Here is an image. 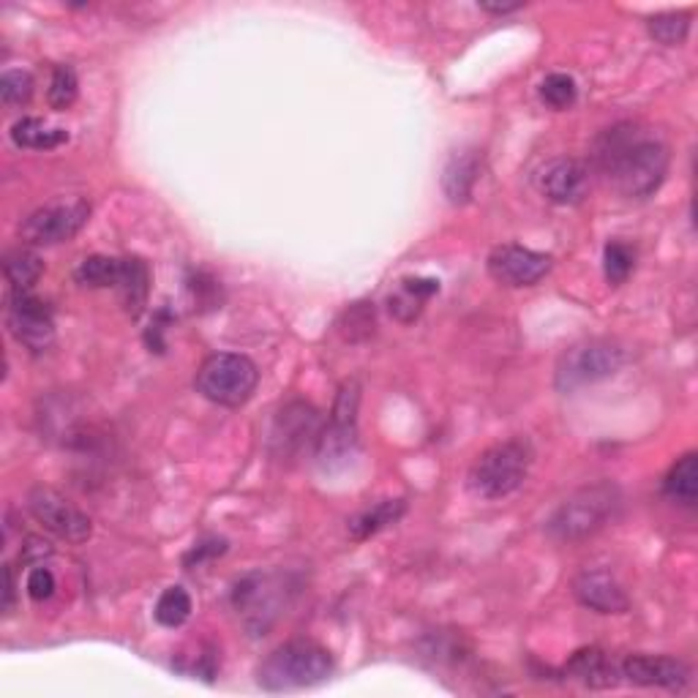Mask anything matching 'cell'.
Segmentation results:
<instances>
[{
    "label": "cell",
    "mask_w": 698,
    "mask_h": 698,
    "mask_svg": "<svg viewBox=\"0 0 698 698\" xmlns=\"http://www.w3.org/2000/svg\"><path fill=\"white\" fill-rule=\"evenodd\" d=\"M595 162L622 197L647 199L666 180L668 148L660 139L644 137L633 123H619L597 139Z\"/></svg>",
    "instance_id": "obj_1"
},
{
    "label": "cell",
    "mask_w": 698,
    "mask_h": 698,
    "mask_svg": "<svg viewBox=\"0 0 698 698\" xmlns=\"http://www.w3.org/2000/svg\"><path fill=\"white\" fill-rule=\"evenodd\" d=\"M333 674V655L322 644L309 638H295L275 647L257 668L260 688L284 694V690H303L322 685Z\"/></svg>",
    "instance_id": "obj_2"
},
{
    "label": "cell",
    "mask_w": 698,
    "mask_h": 698,
    "mask_svg": "<svg viewBox=\"0 0 698 698\" xmlns=\"http://www.w3.org/2000/svg\"><path fill=\"white\" fill-rule=\"evenodd\" d=\"M535 450L527 439H504L491 445L469 467L467 486L478 500H504L513 494L530 475Z\"/></svg>",
    "instance_id": "obj_3"
},
{
    "label": "cell",
    "mask_w": 698,
    "mask_h": 698,
    "mask_svg": "<svg viewBox=\"0 0 698 698\" xmlns=\"http://www.w3.org/2000/svg\"><path fill=\"white\" fill-rule=\"evenodd\" d=\"M622 504V494L617 486L612 483H595L584 486L576 494L567 497L560 508L551 513L549 535L560 543H579L584 538L595 535L597 530L608 524L617 515Z\"/></svg>",
    "instance_id": "obj_4"
},
{
    "label": "cell",
    "mask_w": 698,
    "mask_h": 698,
    "mask_svg": "<svg viewBox=\"0 0 698 698\" xmlns=\"http://www.w3.org/2000/svg\"><path fill=\"white\" fill-rule=\"evenodd\" d=\"M625 366V350L608 338H590L567 347L556 361V390L576 393L601 379L614 377Z\"/></svg>",
    "instance_id": "obj_5"
},
{
    "label": "cell",
    "mask_w": 698,
    "mask_h": 698,
    "mask_svg": "<svg viewBox=\"0 0 698 698\" xmlns=\"http://www.w3.org/2000/svg\"><path fill=\"white\" fill-rule=\"evenodd\" d=\"M257 385H260V372L254 361L235 352H216L205 357L197 372V390L221 407H243L254 396Z\"/></svg>",
    "instance_id": "obj_6"
},
{
    "label": "cell",
    "mask_w": 698,
    "mask_h": 698,
    "mask_svg": "<svg viewBox=\"0 0 698 698\" xmlns=\"http://www.w3.org/2000/svg\"><path fill=\"white\" fill-rule=\"evenodd\" d=\"M290 586L279 573H249L232 590V608L251 636H265L284 614Z\"/></svg>",
    "instance_id": "obj_7"
},
{
    "label": "cell",
    "mask_w": 698,
    "mask_h": 698,
    "mask_svg": "<svg viewBox=\"0 0 698 698\" xmlns=\"http://www.w3.org/2000/svg\"><path fill=\"white\" fill-rule=\"evenodd\" d=\"M357 404H361V388L355 379H350L338 388L331 420L316 439V465L322 469L344 467L357 454Z\"/></svg>",
    "instance_id": "obj_8"
},
{
    "label": "cell",
    "mask_w": 698,
    "mask_h": 698,
    "mask_svg": "<svg viewBox=\"0 0 698 698\" xmlns=\"http://www.w3.org/2000/svg\"><path fill=\"white\" fill-rule=\"evenodd\" d=\"M87 216L91 205L85 199H58L22 219L20 238L31 246L66 243L87 225Z\"/></svg>",
    "instance_id": "obj_9"
},
{
    "label": "cell",
    "mask_w": 698,
    "mask_h": 698,
    "mask_svg": "<svg viewBox=\"0 0 698 698\" xmlns=\"http://www.w3.org/2000/svg\"><path fill=\"white\" fill-rule=\"evenodd\" d=\"M28 510L46 532L66 543H85L93 535L91 519L82 513L77 504L66 500L61 491L50 489V486H37L28 494Z\"/></svg>",
    "instance_id": "obj_10"
},
{
    "label": "cell",
    "mask_w": 698,
    "mask_h": 698,
    "mask_svg": "<svg viewBox=\"0 0 698 698\" xmlns=\"http://www.w3.org/2000/svg\"><path fill=\"white\" fill-rule=\"evenodd\" d=\"M9 333L31 352H46L55 342V320L52 309L31 292H11L6 306Z\"/></svg>",
    "instance_id": "obj_11"
},
{
    "label": "cell",
    "mask_w": 698,
    "mask_h": 698,
    "mask_svg": "<svg viewBox=\"0 0 698 698\" xmlns=\"http://www.w3.org/2000/svg\"><path fill=\"white\" fill-rule=\"evenodd\" d=\"M320 413L306 402H290L275 415L271 428V454L275 459H292L320 439Z\"/></svg>",
    "instance_id": "obj_12"
},
{
    "label": "cell",
    "mask_w": 698,
    "mask_h": 698,
    "mask_svg": "<svg viewBox=\"0 0 698 698\" xmlns=\"http://www.w3.org/2000/svg\"><path fill=\"white\" fill-rule=\"evenodd\" d=\"M551 265H554L551 254L524 249V246H497L486 262L491 279L504 287H535L549 275Z\"/></svg>",
    "instance_id": "obj_13"
},
{
    "label": "cell",
    "mask_w": 698,
    "mask_h": 698,
    "mask_svg": "<svg viewBox=\"0 0 698 698\" xmlns=\"http://www.w3.org/2000/svg\"><path fill=\"white\" fill-rule=\"evenodd\" d=\"M538 191L556 205H579L590 195V167L579 158H551L535 175Z\"/></svg>",
    "instance_id": "obj_14"
},
{
    "label": "cell",
    "mask_w": 698,
    "mask_h": 698,
    "mask_svg": "<svg viewBox=\"0 0 698 698\" xmlns=\"http://www.w3.org/2000/svg\"><path fill=\"white\" fill-rule=\"evenodd\" d=\"M617 671L625 683L642 685V688L685 690L690 683V668L668 655H627Z\"/></svg>",
    "instance_id": "obj_15"
},
{
    "label": "cell",
    "mask_w": 698,
    "mask_h": 698,
    "mask_svg": "<svg viewBox=\"0 0 698 698\" xmlns=\"http://www.w3.org/2000/svg\"><path fill=\"white\" fill-rule=\"evenodd\" d=\"M579 603L597 614H625L631 608L625 590H622L617 579L606 571H584L582 576L573 582Z\"/></svg>",
    "instance_id": "obj_16"
},
{
    "label": "cell",
    "mask_w": 698,
    "mask_h": 698,
    "mask_svg": "<svg viewBox=\"0 0 698 698\" xmlns=\"http://www.w3.org/2000/svg\"><path fill=\"white\" fill-rule=\"evenodd\" d=\"M567 674L586 688H614L619 683V671L608 655L597 647H584L567 660Z\"/></svg>",
    "instance_id": "obj_17"
},
{
    "label": "cell",
    "mask_w": 698,
    "mask_h": 698,
    "mask_svg": "<svg viewBox=\"0 0 698 698\" xmlns=\"http://www.w3.org/2000/svg\"><path fill=\"white\" fill-rule=\"evenodd\" d=\"M480 180V156L478 150H465V154H456L448 162L442 175L445 195L454 205H465L472 197L475 186Z\"/></svg>",
    "instance_id": "obj_18"
},
{
    "label": "cell",
    "mask_w": 698,
    "mask_h": 698,
    "mask_svg": "<svg viewBox=\"0 0 698 698\" xmlns=\"http://www.w3.org/2000/svg\"><path fill=\"white\" fill-rule=\"evenodd\" d=\"M117 292H121L123 309L132 316L143 314L145 303H148L150 292V271L139 257H126L121 268V279H117Z\"/></svg>",
    "instance_id": "obj_19"
},
{
    "label": "cell",
    "mask_w": 698,
    "mask_h": 698,
    "mask_svg": "<svg viewBox=\"0 0 698 698\" xmlns=\"http://www.w3.org/2000/svg\"><path fill=\"white\" fill-rule=\"evenodd\" d=\"M404 510H407V502L404 500H385V502L374 504V508L363 510V513H357L355 519L347 524L350 538L352 541H366V538L377 535V532H383L385 527L396 524V521L404 515Z\"/></svg>",
    "instance_id": "obj_20"
},
{
    "label": "cell",
    "mask_w": 698,
    "mask_h": 698,
    "mask_svg": "<svg viewBox=\"0 0 698 698\" xmlns=\"http://www.w3.org/2000/svg\"><path fill=\"white\" fill-rule=\"evenodd\" d=\"M663 494L671 502L694 508L698 500V459L696 454L683 456L671 469H668L666 480H663Z\"/></svg>",
    "instance_id": "obj_21"
},
{
    "label": "cell",
    "mask_w": 698,
    "mask_h": 698,
    "mask_svg": "<svg viewBox=\"0 0 698 698\" xmlns=\"http://www.w3.org/2000/svg\"><path fill=\"white\" fill-rule=\"evenodd\" d=\"M439 292L437 279H404L396 295L390 298V311L402 322H413L424 311V303Z\"/></svg>",
    "instance_id": "obj_22"
},
{
    "label": "cell",
    "mask_w": 698,
    "mask_h": 698,
    "mask_svg": "<svg viewBox=\"0 0 698 698\" xmlns=\"http://www.w3.org/2000/svg\"><path fill=\"white\" fill-rule=\"evenodd\" d=\"M69 139V134L63 128H46V123L41 117H20V121L11 126V143L17 148L28 150H50L58 148Z\"/></svg>",
    "instance_id": "obj_23"
},
{
    "label": "cell",
    "mask_w": 698,
    "mask_h": 698,
    "mask_svg": "<svg viewBox=\"0 0 698 698\" xmlns=\"http://www.w3.org/2000/svg\"><path fill=\"white\" fill-rule=\"evenodd\" d=\"M41 271H44V262L37 251L31 249H11L3 257V273L6 281L11 284V292H31V287L37 284Z\"/></svg>",
    "instance_id": "obj_24"
},
{
    "label": "cell",
    "mask_w": 698,
    "mask_h": 698,
    "mask_svg": "<svg viewBox=\"0 0 698 698\" xmlns=\"http://www.w3.org/2000/svg\"><path fill=\"white\" fill-rule=\"evenodd\" d=\"M647 31L663 46H679L690 33V14L688 11H663V14L649 17Z\"/></svg>",
    "instance_id": "obj_25"
},
{
    "label": "cell",
    "mask_w": 698,
    "mask_h": 698,
    "mask_svg": "<svg viewBox=\"0 0 698 698\" xmlns=\"http://www.w3.org/2000/svg\"><path fill=\"white\" fill-rule=\"evenodd\" d=\"M156 622L164 627H180L191 617V595L184 586H167L156 601Z\"/></svg>",
    "instance_id": "obj_26"
},
{
    "label": "cell",
    "mask_w": 698,
    "mask_h": 698,
    "mask_svg": "<svg viewBox=\"0 0 698 698\" xmlns=\"http://www.w3.org/2000/svg\"><path fill=\"white\" fill-rule=\"evenodd\" d=\"M121 268H123V260L93 254V257H87V260L80 262L77 281L85 287H117V279H121Z\"/></svg>",
    "instance_id": "obj_27"
},
{
    "label": "cell",
    "mask_w": 698,
    "mask_h": 698,
    "mask_svg": "<svg viewBox=\"0 0 698 698\" xmlns=\"http://www.w3.org/2000/svg\"><path fill=\"white\" fill-rule=\"evenodd\" d=\"M633 268H636V254H633L631 246L619 243V240L606 243V249H603V273H606L608 284H625L627 275L633 273Z\"/></svg>",
    "instance_id": "obj_28"
},
{
    "label": "cell",
    "mask_w": 698,
    "mask_h": 698,
    "mask_svg": "<svg viewBox=\"0 0 698 698\" xmlns=\"http://www.w3.org/2000/svg\"><path fill=\"white\" fill-rule=\"evenodd\" d=\"M541 98L545 107H551V110L573 107L579 98L576 80H573L571 74H562V72L549 74V77L541 82Z\"/></svg>",
    "instance_id": "obj_29"
},
{
    "label": "cell",
    "mask_w": 698,
    "mask_h": 698,
    "mask_svg": "<svg viewBox=\"0 0 698 698\" xmlns=\"http://www.w3.org/2000/svg\"><path fill=\"white\" fill-rule=\"evenodd\" d=\"M77 93H80V82H77V72L72 66H55L50 80V91H46V98H50V107L63 113V110L72 107L77 102Z\"/></svg>",
    "instance_id": "obj_30"
},
{
    "label": "cell",
    "mask_w": 698,
    "mask_h": 698,
    "mask_svg": "<svg viewBox=\"0 0 698 698\" xmlns=\"http://www.w3.org/2000/svg\"><path fill=\"white\" fill-rule=\"evenodd\" d=\"M33 87H37V82L31 74L11 69L0 77V98H3L6 107H25L33 96Z\"/></svg>",
    "instance_id": "obj_31"
},
{
    "label": "cell",
    "mask_w": 698,
    "mask_h": 698,
    "mask_svg": "<svg viewBox=\"0 0 698 698\" xmlns=\"http://www.w3.org/2000/svg\"><path fill=\"white\" fill-rule=\"evenodd\" d=\"M52 592H55V576H52L50 567H33L31 576H28V595L33 601H50Z\"/></svg>",
    "instance_id": "obj_32"
},
{
    "label": "cell",
    "mask_w": 698,
    "mask_h": 698,
    "mask_svg": "<svg viewBox=\"0 0 698 698\" xmlns=\"http://www.w3.org/2000/svg\"><path fill=\"white\" fill-rule=\"evenodd\" d=\"M227 551V543L225 541H205V543H199L197 549H191V554H186V565H199V562H205L208 560V556H216V554H225Z\"/></svg>",
    "instance_id": "obj_33"
},
{
    "label": "cell",
    "mask_w": 698,
    "mask_h": 698,
    "mask_svg": "<svg viewBox=\"0 0 698 698\" xmlns=\"http://www.w3.org/2000/svg\"><path fill=\"white\" fill-rule=\"evenodd\" d=\"M50 554L52 545L46 541H39V538H28V543L22 545V562H39Z\"/></svg>",
    "instance_id": "obj_34"
},
{
    "label": "cell",
    "mask_w": 698,
    "mask_h": 698,
    "mask_svg": "<svg viewBox=\"0 0 698 698\" xmlns=\"http://www.w3.org/2000/svg\"><path fill=\"white\" fill-rule=\"evenodd\" d=\"M14 606V571L11 565H6V595H3V612H11Z\"/></svg>",
    "instance_id": "obj_35"
},
{
    "label": "cell",
    "mask_w": 698,
    "mask_h": 698,
    "mask_svg": "<svg viewBox=\"0 0 698 698\" xmlns=\"http://www.w3.org/2000/svg\"><path fill=\"white\" fill-rule=\"evenodd\" d=\"M480 9L491 11V14H510V11L521 9V3H480Z\"/></svg>",
    "instance_id": "obj_36"
}]
</instances>
